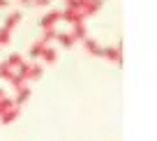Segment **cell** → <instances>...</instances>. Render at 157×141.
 I'll return each mask as SVG.
<instances>
[{
  "label": "cell",
  "instance_id": "cell-21",
  "mask_svg": "<svg viewBox=\"0 0 157 141\" xmlns=\"http://www.w3.org/2000/svg\"><path fill=\"white\" fill-rule=\"evenodd\" d=\"M19 2L21 5H30V0H19Z\"/></svg>",
  "mask_w": 157,
  "mask_h": 141
},
{
  "label": "cell",
  "instance_id": "cell-17",
  "mask_svg": "<svg viewBox=\"0 0 157 141\" xmlns=\"http://www.w3.org/2000/svg\"><path fill=\"white\" fill-rule=\"evenodd\" d=\"M12 74H14V72H12V69L7 67L5 63H0V79H5V81H10V76H12Z\"/></svg>",
  "mask_w": 157,
  "mask_h": 141
},
{
  "label": "cell",
  "instance_id": "cell-22",
  "mask_svg": "<svg viewBox=\"0 0 157 141\" xmlns=\"http://www.w3.org/2000/svg\"><path fill=\"white\" fill-rule=\"evenodd\" d=\"M102 2H104V0H102Z\"/></svg>",
  "mask_w": 157,
  "mask_h": 141
},
{
  "label": "cell",
  "instance_id": "cell-8",
  "mask_svg": "<svg viewBox=\"0 0 157 141\" xmlns=\"http://www.w3.org/2000/svg\"><path fill=\"white\" fill-rule=\"evenodd\" d=\"M39 60H44L46 65H53L56 60H58V51H56L53 46H46V49L42 51V56H39Z\"/></svg>",
  "mask_w": 157,
  "mask_h": 141
},
{
  "label": "cell",
  "instance_id": "cell-20",
  "mask_svg": "<svg viewBox=\"0 0 157 141\" xmlns=\"http://www.w3.org/2000/svg\"><path fill=\"white\" fill-rule=\"evenodd\" d=\"M2 97H7V92L2 90V88H0V100H2Z\"/></svg>",
  "mask_w": 157,
  "mask_h": 141
},
{
  "label": "cell",
  "instance_id": "cell-10",
  "mask_svg": "<svg viewBox=\"0 0 157 141\" xmlns=\"http://www.w3.org/2000/svg\"><path fill=\"white\" fill-rule=\"evenodd\" d=\"M42 74H44V67L39 63H30V69H28V79H33V81H37V79H42Z\"/></svg>",
  "mask_w": 157,
  "mask_h": 141
},
{
  "label": "cell",
  "instance_id": "cell-16",
  "mask_svg": "<svg viewBox=\"0 0 157 141\" xmlns=\"http://www.w3.org/2000/svg\"><path fill=\"white\" fill-rule=\"evenodd\" d=\"M10 39H12V33H10V30H5V28H0V46H7Z\"/></svg>",
  "mask_w": 157,
  "mask_h": 141
},
{
  "label": "cell",
  "instance_id": "cell-13",
  "mask_svg": "<svg viewBox=\"0 0 157 141\" xmlns=\"http://www.w3.org/2000/svg\"><path fill=\"white\" fill-rule=\"evenodd\" d=\"M10 86L12 88H14V90H19V88H23V86H28V81H25V79L23 76H19V74H12V76H10Z\"/></svg>",
  "mask_w": 157,
  "mask_h": 141
},
{
  "label": "cell",
  "instance_id": "cell-7",
  "mask_svg": "<svg viewBox=\"0 0 157 141\" xmlns=\"http://www.w3.org/2000/svg\"><path fill=\"white\" fill-rule=\"evenodd\" d=\"M2 63H5L7 67L14 72V69H19V65H21V63H25V60H23V56H21V53H10L5 60H2Z\"/></svg>",
  "mask_w": 157,
  "mask_h": 141
},
{
  "label": "cell",
  "instance_id": "cell-3",
  "mask_svg": "<svg viewBox=\"0 0 157 141\" xmlns=\"http://www.w3.org/2000/svg\"><path fill=\"white\" fill-rule=\"evenodd\" d=\"M21 19H23V14H21L19 10H12L10 14L5 16V23H2V28H5V30H10V33H12V30H14L16 25L21 23Z\"/></svg>",
  "mask_w": 157,
  "mask_h": 141
},
{
  "label": "cell",
  "instance_id": "cell-9",
  "mask_svg": "<svg viewBox=\"0 0 157 141\" xmlns=\"http://www.w3.org/2000/svg\"><path fill=\"white\" fill-rule=\"evenodd\" d=\"M83 49L88 51L90 56H99V51H102V46L97 44V39H93V37H86L83 39Z\"/></svg>",
  "mask_w": 157,
  "mask_h": 141
},
{
  "label": "cell",
  "instance_id": "cell-6",
  "mask_svg": "<svg viewBox=\"0 0 157 141\" xmlns=\"http://www.w3.org/2000/svg\"><path fill=\"white\" fill-rule=\"evenodd\" d=\"M56 42H58L60 46H65V49H72L74 44H76V39H74L69 33H56Z\"/></svg>",
  "mask_w": 157,
  "mask_h": 141
},
{
  "label": "cell",
  "instance_id": "cell-1",
  "mask_svg": "<svg viewBox=\"0 0 157 141\" xmlns=\"http://www.w3.org/2000/svg\"><path fill=\"white\" fill-rule=\"evenodd\" d=\"M99 56L111 60L113 65H123V49H120V46H102Z\"/></svg>",
  "mask_w": 157,
  "mask_h": 141
},
{
  "label": "cell",
  "instance_id": "cell-2",
  "mask_svg": "<svg viewBox=\"0 0 157 141\" xmlns=\"http://www.w3.org/2000/svg\"><path fill=\"white\" fill-rule=\"evenodd\" d=\"M60 21V10H49L42 19H39V28L46 30V28H56V23Z\"/></svg>",
  "mask_w": 157,
  "mask_h": 141
},
{
  "label": "cell",
  "instance_id": "cell-18",
  "mask_svg": "<svg viewBox=\"0 0 157 141\" xmlns=\"http://www.w3.org/2000/svg\"><path fill=\"white\" fill-rule=\"evenodd\" d=\"M30 5L33 7H46V5H51V0H30Z\"/></svg>",
  "mask_w": 157,
  "mask_h": 141
},
{
  "label": "cell",
  "instance_id": "cell-15",
  "mask_svg": "<svg viewBox=\"0 0 157 141\" xmlns=\"http://www.w3.org/2000/svg\"><path fill=\"white\" fill-rule=\"evenodd\" d=\"M56 33H58L56 28H46L44 33H42V42H44L46 46H49V42H53V39H56Z\"/></svg>",
  "mask_w": 157,
  "mask_h": 141
},
{
  "label": "cell",
  "instance_id": "cell-11",
  "mask_svg": "<svg viewBox=\"0 0 157 141\" xmlns=\"http://www.w3.org/2000/svg\"><path fill=\"white\" fill-rule=\"evenodd\" d=\"M16 118H19V107H14L7 113H2V116H0V123H2V125H10V123H14Z\"/></svg>",
  "mask_w": 157,
  "mask_h": 141
},
{
  "label": "cell",
  "instance_id": "cell-5",
  "mask_svg": "<svg viewBox=\"0 0 157 141\" xmlns=\"http://www.w3.org/2000/svg\"><path fill=\"white\" fill-rule=\"evenodd\" d=\"M30 95H33V92H30L28 86L19 88V90H16V97H12V100H14V107H23V104L30 100Z\"/></svg>",
  "mask_w": 157,
  "mask_h": 141
},
{
  "label": "cell",
  "instance_id": "cell-4",
  "mask_svg": "<svg viewBox=\"0 0 157 141\" xmlns=\"http://www.w3.org/2000/svg\"><path fill=\"white\" fill-rule=\"evenodd\" d=\"M69 35H72L76 42H83V39L88 37V28H86L83 21H78V23H72V33Z\"/></svg>",
  "mask_w": 157,
  "mask_h": 141
},
{
  "label": "cell",
  "instance_id": "cell-14",
  "mask_svg": "<svg viewBox=\"0 0 157 141\" xmlns=\"http://www.w3.org/2000/svg\"><path fill=\"white\" fill-rule=\"evenodd\" d=\"M10 109H14V100H12V97H2V100H0V116L7 113Z\"/></svg>",
  "mask_w": 157,
  "mask_h": 141
},
{
  "label": "cell",
  "instance_id": "cell-12",
  "mask_svg": "<svg viewBox=\"0 0 157 141\" xmlns=\"http://www.w3.org/2000/svg\"><path fill=\"white\" fill-rule=\"evenodd\" d=\"M46 49V44L42 42V39H37V42L33 44V46H30V51H28V56L30 58H39V56H42V51Z\"/></svg>",
  "mask_w": 157,
  "mask_h": 141
},
{
  "label": "cell",
  "instance_id": "cell-19",
  "mask_svg": "<svg viewBox=\"0 0 157 141\" xmlns=\"http://www.w3.org/2000/svg\"><path fill=\"white\" fill-rule=\"evenodd\" d=\"M5 7H10V0H0V10H5Z\"/></svg>",
  "mask_w": 157,
  "mask_h": 141
}]
</instances>
